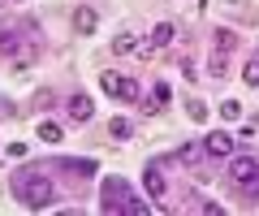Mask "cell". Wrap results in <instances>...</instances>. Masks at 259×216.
<instances>
[{
  "label": "cell",
  "instance_id": "cell-1",
  "mask_svg": "<svg viewBox=\"0 0 259 216\" xmlns=\"http://www.w3.org/2000/svg\"><path fill=\"white\" fill-rule=\"evenodd\" d=\"M13 195L22 199V207L39 212V207H48L56 199V190H52V182H48L39 169H22V173H13Z\"/></svg>",
  "mask_w": 259,
  "mask_h": 216
},
{
  "label": "cell",
  "instance_id": "cell-2",
  "mask_svg": "<svg viewBox=\"0 0 259 216\" xmlns=\"http://www.w3.org/2000/svg\"><path fill=\"white\" fill-rule=\"evenodd\" d=\"M0 52H9L18 65H30V61L39 57V44H35V35L22 44V30L18 26H5V30H0Z\"/></svg>",
  "mask_w": 259,
  "mask_h": 216
},
{
  "label": "cell",
  "instance_id": "cell-3",
  "mask_svg": "<svg viewBox=\"0 0 259 216\" xmlns=\"http://www.w3.org/2000/svg\"><path fill=\"white\" fill-rule=\"evenodd\" d=\"M100 87L112 95V100H125V104L143 100V87L134 82V78H121V74H112V69H104V74H100Z\"/></svg>",
  "mask_w": 259,
  "mask_h": 216
},
{
  "label": "cell",
  "instance_id": "cell-4",
  "mask_svg": "<svg viewBox=\"0 0 259 216\" xmlns=\"http://www.w3.org/2000/svg\"><path fill=\"white\" fill-rule=\"evenodd\" d=\"M125 203H130L125 178H104V186H100V207H104V212H125Z\"/></svg>",
  "mask_w": 259,
  "mask_h": 216
},
{
  "label": "cell",
  "instance_id": "cell-5",
  "mask_svg": "<svg viewBox=\"0 0 259 216\" xmlns=\"http://www.w3.org/2000/svg\"><path fill=\"white\" fill-rule=\"evenodd\" d=\"M229 182H233V186L259 182V160L250 156V151H246V156H233V160H229Z\"/></svg>",
  "mask_w": 259,
  "mask_h": 216
},
{
  "label": "cell",
  "instance_id": "cell-6",
  "mask_svg": "<svg viewBox=\"0 0 259 216\" xmlns=\"http://www.w3.org/2000/svg\"><path fill=\"white\" fill-rule=\"evenodd\" d=\"M173 35H177L173 22H160V26L151 30V39L143 44V57H147V52H156V48H168V44H173Z\"/></svg>",
  "mask_w": 259,
  "mask_h": 216
},
{
  "label": "cell",
  "instance_id": "cell-7",
  "mask_svg": "<svg viewBox=\"0 0 259 216\" xmlns=\"http://www.w3.org/2000/svg\"><path fill=\"white\" fill-rule=\"evenodd\" d=\"M203 151H207V156H233V139L225 130H212L203 139Z\"/></svg>",
  "mask_w": 259,
  "mask_h": 216
},
{
  "label": "cell",
  "instance_id": "cell-8",
  "mask_svg": "<svg viewBox=\"0 0 259 216\" xmlns=\"http://www.w3.org/2000/svg\"><path fill=\"white\" fill-rule=\"evenodd\" d=\"M143 186H147V195H151V199H164L168 182H164V173H160L156 164H147V169H143Z\"/></svg>",
  "mask_w": 259,
  "mask_h": 216
},
{
  "label": "cell",
  "instance_id": "cell-9",
  "mask_svg": "<svg viewBox=\"0 0 259 216\" xmlns=\"http://www.w3.org/2000/svg\"><path fill=\"white\" fill-rule=\"evenodd\" d=\"M65 108H69V117H74V121H91V113H95V104H91V95H69V104H65Z\"/></svg>",
  "mask_w": 259,
  "mask_h": 216
},
{
  "label": "cell",
  "instance_id": "cell-10",
  "mask_svg": "<svg viewBox=\"0 0 259 216\" xmlns=\"http://www.w3.org/2000/svg\"><path fill=\"white\" fill-rule=\"evenodd\" d=\"M95 22H100V13H95L91 5H78V9H74V26H78V35H91Z\"/></svg>",
  "mask_w": 259,
  "mask_h": 216
},
{
  "label": "cell",
  "instance_id": "cell-11",
  "mask_svg": "<svg viewBox=\"0 0 259 216\" xmlns=\"http://www.w3.org/2000/svg\"><path fill=\"white\" fill-rule=\"evenodd\" d=\"M69 178H95V160H56Z\"/></svg>",
  "mask_w": 259,
  "mask_h": 216
},
{
  "label": "cell",
  "instance_id": "cell-12",
  "mask_svg": "<svg viewBox=\"0 0 259 216\" xmlns=\"http://www.w3.org/2000/svg\"><path fill=\"white\" fill-rule=\"evenodd\" d=\"M134 48H139V35H134V30H121V35L112 39V52H117V57H125V52H134Z\"/></svg>",
  "mask_w": 259,
  "mask_h": 216
},
{
  "label": "cell",
  "instance_id": "cell-13",
  "mask_svg": "<svg viewBox=\"0 0 259 216\" xmlns=\"http://www.w3.org/2000/svg\"><path fill=\"white\" fill-rule=\"evenodd\" d=\"M207 74H212V78H225V74H229V57H225L221 48H212V61H207Z\"/></svg>",
  "mask_w": 259,
  "mask_h": 216
},
{
  "label": "cell",
  "instance_id": "cell-14",
  "mask_svg": "<svg viewBox=\"0 0 259 216\" xmlns=\"http://www.w3.org/2000/svg\"><path fill=\"white\" fill-rule=\"evenodd\" d=\"M233 44H238V39H233V30H225V26H216V30H212V48H221V52H229Z\"/></svg>",
  "mask_w": 259,
  "mask_h": 216
},
{
  "label": "cell",
  "instance_id": "cell-15",
  "mask_svg": "<svg viewBox=\"0 0 259 216\" xmlns=\"http://www.w3.org/2000/svg\"><path fill=\"white\" fill-rule=\"evenodd\" d=\"M39 139H44V143H61L65 130H61L56 121H39Z\"/></svg>",
  "mask_w": 259,
  "mask_h": 216
},
{
  "label": "cell",
  "instance_id": "cell-16",
  "mask_svg": "<svg viewBox=\"0 0 259 216\" xmlns=\"http://www.w3.org/2000/svg\"><path fill=\"white\" fill-rule=\"evenodd\" d=\"M108 134H112V139H130V134H134V125H130L125 117H112V121H108Z\"/></svg>",
  "mask_w": 259,
  "mask_h": 216
},
{
  "label": "cell",
  "instance_id": "cell-17",
  "mask_svg": "<svg viewBox=\"0 0 259 216\" xmlns=\"http://www.w3.org/2000/svg\"><path fill=\"white\" fill-rule=\"evenodd\" d=\"M186 113H190L194 121H207V104H203V100H194V95H190V100H186Z\"/></svg>",
  "mask_w": 259,
  "mask_h": 216
},
{
  "label": "cell",
  "instance_id": "cell-18",
  "mask_svg": "<svg viewBox=\"0 0 259 216\" xmlns=\"http://www.w3.org/2000/svg\"><path fill=\"white\" fill-rule=\"evenodd\" d=\"M242 82H246V87H259V57L246 61V69H242Z\"/></svg>",
  "mask_w": 259,
  "mask_h": 216
},
{
  "label": "cell",
  "instance_id": "cell-19",
  "mask_svg": "<svg viewBox=\"0 0 259 216\" xmlns=\"http://www.w3.org/2000/svg\"><path fill=\"white\" fill-rule=\"evenodd\" d=\"M199 156H203L199 143H182V160H186V164H199Z\"/></svg>",
  "mask_w": 259,
  "mask_h": 216
},
{
  "label": "cell",
  "instance_id": "cell-20",
  "mask_svg": "<svg viewBox=\"0 0 259 216\" xmlns=\"http://www.w3.org/2000/svg\"><path fill=\"white\" fill-rule=\"evenodd\" d=\"M221 117H225V121H238V117H242V104L238 100H225L221 104Z\"/></svg>",
  "mask_w": 259,
  "mask_h": 216
},
{
  "label": "cell",
  "instance_id": "cell-21",
  "mask_svg": "<svg viewBox=\"0 0 259 216\" xmlns=\"http://www.w3.org/2000/svg\"><path fill=\"white\" fill-rule=\"evenodd\" d=\"M151 212V203H143V199H130L125 203V216H147Z\"/></svg>",
  "mask_w": 259,
  "mask_h": 216
},
{
  "label": "cell",
  "instance_id": "cell-22",
  "mask_svg": "<svg viewBox=\"0 0 259 216\" xmlns=\"http://www.w3.org/2000/svg\"><path fill=\"white\" fill-rule=\"evenodd\" d=\"M156 104H168V82H156Z\"/></svg>",
  "mask_w": 259,
  "mask_h": 216
},
{
  "label": "cell",
  "instance_id": "cell-23",
  "mask_svg": "<svg viewBox=\"0 0 259 216\" xmlns=\"http://www.w3.org/2000/svg\"><path fill=\"white\" fill-rule=\"evenodd\" d=\"M0 117H13V104L9 100H0Z\"/></svg>",
  "mask_w": 259,
  "mask_h": 216
}]
</instances>
